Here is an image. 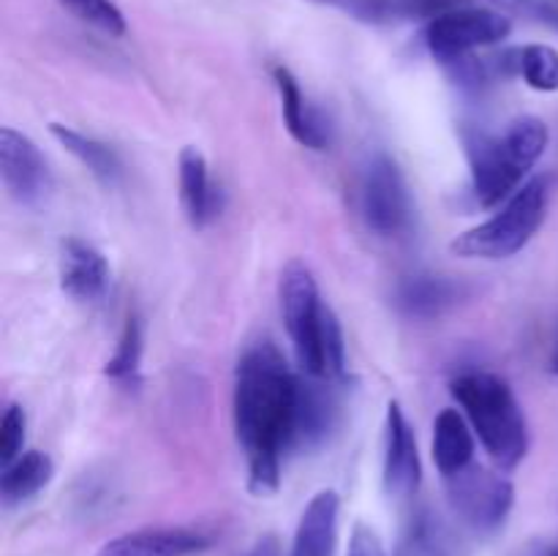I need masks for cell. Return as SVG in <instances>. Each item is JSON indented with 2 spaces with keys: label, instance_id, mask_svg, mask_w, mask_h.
Returning a JSON list of instances; mask_svg holds the SVG:
<instances>
[{
  "label": "cell",
  "instance_id": "cell-1",
  "mask_svg": "<svg viewBox=\"0 0 558 556\" xmlns=\"http://www.w3.org/2000/svg\"><path fill=\"white\" fill-rule=\"evenodd\" d=\"M300 385L303 376L270 341L245 349L234 371V431L254 496H272L281 485L283 458L298 445Z\"/></svg>",
  "mask_w": 558,
  "mask_h": 556
},
{
  "label": "cell",
  "instance_id": "cell-2",
  "mask_svg": "<svg viewBox=\"0 0 558 556\" xmlns=\"http://www.w3.org/2000/svg\"><path fill=\"white\" fill-rule=\"evenodd\" d=\"M450 392L499 472L521 467L529 452V423L512 387L490 371H466L452 379Z\"/></svg>",
  "mask_w": 558,
  "mask_h": 556
},
{
  "label": "cell",
  "instance_id": "cell-3",
  "mask_svg": "<svg viewBox=\"0 0 558 556\" xmlns=\"http://www.w3.org/2000/svg\"><path fill=\"white\" fill-rule=\"evenodd\" d=\"M550 131L534 114L515 118L505 134L477 136L469 147L472 158V189L480 207H496L510 200L523 185L548 147Z\"/></svg>",
  "mask_w": 558,
  "mask_h": 556
},
{
  "label": "cell",
  "instance_id": "cell-4",
  "mask_svg": "<svg viewBox=\"0 0 558 556\" xmlns=\"http://www.w3.org/2000/svg\"><path fill=\"white\" fill-rule=\"evenodd\" d=\"M548 178H532L505 202L494 218L466 229L450 243L452 254L463 259H510L539 232L548 213Z\"/></svg>",
  "mask_w": 558,
  "mask_h": 556
},
{
  "label": "cell",
  "instance_id": "cell-5",
  "mask_svg": "<svg viewBox=\"0 0 558 556\" xmlns=\"http://www.w3.org/2000/svg\"><path fill=\"white\" fill-rule=\"evenodd\" d=\"M278 298H281L283 325L292 338L300 368L303 374L322 379V336H325L327 316L332 309L322 300L319 283L305 262L292 259L283 267Z\"/></svg>",
  "mask_w": 558,
  "mask_h": 556
},
{
  "label": "cell",
  "instance_id": "cell-6",
  "mask_svg": "<svg viewBox=\"0 0 558 556\" xmlns=\"http://www.w3.org/2000/svg\"><path fill=\"white\" fill-rule=\"evenodd\" d=\"M445 485L458 521L466 523L477 534L499 532L515 505V485L501 472L485 469L480 463L445 478Z\"/></svg>",
  "mask_w": 558,
  "mask_h": 556
},
{
  "label": "cell",
  "instance_id": "cell-7",
  "mask_svg": "<svg viewBox=\"0 0 558 556\" xmlns=\"http://www.w3.org/2000/svg\"><path fill=\"white\" fill-rule=\"evenodd\" d=\"M510 33V16L496 9H480V5L466 3L430 20L425 25V44L439 63L450 65L466 55H474V49L505 41Z\"/></svg>",
  "mask_w": 558,
  "mask_h": 556
},
{
  "label": "cell",
  "instance_id": "cell-8",
  "mask_svg": "<svg viewBox=\"0 0 558 556\" xmlns=\"http://www.w3.org/2000/svg\"><path fill=\"white\" fill-rule=\"evenodd\" d=\"M360 210L365 227L379 238H396L412 221V194L401 167L387 153H376L365 164L360 183Z\"/></svg>",
  "mask_w": 558,
  "mask_h": 556
},
{
  "label": "cell",
  "instance_id": "cell-9",
  "mask_svg": "<svg viewBox=\"0 0 558 556\" xmlns=\"http://www.w3.org/2000/svg\"><path fill=\"white\" fill-rule=\"evenodd\" d=\"M0 178L11 200L38 207L52 194V172L36 142L14 129L0 131Z\"/></svg>",
  "mask_w": 558,
  "mask_h": 556
},
{
  "label": "cell",
  "instance_id": "cell-10",
  "mask_svg": "<svg viewBox=\"0 0 558 556\" xmlns=\"http://www.w3.org/2000/svg\"><path fill=\"white\" fill-rule=\"evenodd\" d=\"M381 483L385 494L396 501H409L423 483L417 436L403 414L401 403H387L385 418V458H381Z\"/></svg>",
  "mask_w": 558,
  "mask_h": 556
},
{
  "label": "cell",
  "instance_id": "cell-11",
  "mask_svg": "<svg viewBox=\"0 0 558 556\" xmlns=\"http://www.w3.org/2000/svg\"><path fill=\"white\" fill-rule=\"evenodd\" d=\"M60 289L76 303H98L109 289V262L80 238L60 243Z\"/></svg>",
  "mask_w": 558,
  "mask_h": 556
},
{
  "label": "cell",
  "instance_id": "cell-12",
  "mask_svg": "<svg viewBox=\"0 0 558 556\" xmlns=\"http://www.w3.org/2000/svg\"><path fill=\"white\" fill-rule=\"evenodd\" d=\"M213 545L210 534L189 527L136 529L104 543L98 556H196Z\"/></svg>",
  "mask_w": 558,
  "mask_h": 556
},
{
  "label": "cell",
  "instance_id": "cell-13",
  "mask_svg": "<svg viewBox=\"0 0 558 556\" xmlns=\"http://www.w3.org/2000/svg\"><path fill=\"white\" fill-rule=\"evenodd\" d=\"M314 5L336 9L365 25H396V22L436 20L445 11L466 5L469 0H308Z\"/></svg>",
  "mask_w": 558,
  "mask_h": 556
},
{
  "label": "cell",
  "instance_id": "cell-14",
  "mask_svg": "<svg viewBox=\"0 0 558 556\" xmlns=\"http://www.w3.org/2000/svg\"><path fill=\"white\" fill-rule=\"evenodd\" d=\"M272 80H276L278 96H281L283 125L294 136V142L308 150H325L330 145V125H327L325 114L305 98L303 87L287 65H276Z\"/></svg>",
  "mask_w": 558,
  "mask_h": 556
},
{
  "label": "cell",
  "instance_id": "cell-15",
  "mask_svg": "<svg viewBox=\"0 0 558 556\" xmlns=\"http://www.w3.org/2000/svg\"><path fill=\"white\" fill-rule=\"evenodd\" d=\"M466 294L469 287L463 281H456L450 276L420 273V276H409L398 283L396 305L414 319H434V316L456 309Z\"/></svg>",
  "mask_w": 558,
  "mask_h": 556
},
{
  "label": "cell",
  "instance_id": "cell-16",
  "mask_svg": "<svg viewBox=\"0 0 558 556\" xmlns=\"http://www.w3.org/2000/svg\"><path fill=\"white\" fill-rule=\"evenodd\" d=\"M180 205L194 229H205L221 210V191L210 183L207 158L196 147H183L178 161Z\"/></svg>",
  "mask_w": 558,
  "mask_h": 556
},
{
  "label": "cell",
  "instance_id": "cell-17",
  "mask_svg": "<svg viewBox=\"0 0 558 556\" xmlns=\"http://www.w3.org/2000/svg\"><path fill=\"white\" fill-rule=\"evenodd\" d=\"M338 516H341V499L336 491H319L305 505L300 516L298 532L292 540L289 556H332L338 543Z\"/></svg>",
  "mask_w": 558,
  "mask_h": 556
},
{
  "label": "cell",
  "instance_id": "cell-18",
  "mask_svg": "<svg viewBox=\"0 0 558 556\" xmlns=\"http://www.w3.org/2000/svg\"><path fill=\"white\" fill-rule=\"evenodd\" d=\"M474 428L458 409H441L434 423V463L441 478H452L474 463Z\"/></svg>",
  "mask_w": 558,
  "mask_h": 556
},
{
  "label": "cell",
  "instance_id": "cell-19",
  "mask_svg": "<svg viewBox=\"0 0 558 556\" xmlns=\"http://www.w3.org/2000/svg\"><path fill=\"white\" fill-rule=\"evenodd\" d=\"M325 379H314L308 376V382L303 379L300 385V409H298V447H311L322 445L327 439L332 428H336L338 418V401L325 385Z\"/></svg>",
  "mask_w": 558,
  "mask_h": 556
},
{
  "label": "cell",
  "instance_id": "cell-20",
  "mask_svg": "<svg viewBox=\"0 0 558 556\" xmlns=\"http://www.w3.org/2000/svg\"><path fill=\"white\" fill-rule=\"evenodd\" d=\"M49 131H52L54 140H58L60 145H63L101 185L114 189V185L123 180V161H120V156L107 145V142L82 134V131L76 129H69V125L63 123H52Z\"/></svg>",
  "mask_w": 558,
  "mask_h": 556
},
{
  "label": "cell",
  "instance_id": "cell-21",
  "mask_svg": "<svg viewBox=\"0 0 558 556\" xmlns=\"http://www.w3.org/2000/svg\"><path fill=\"white\" fill-rule=\"evenodd\" d=\"M396 556H456V540L439 512L417 507L398 537Z\"/></svg>",
  "mask_w": 558,
  "mask_h": 556
},
{
  "label": "cell",
  "instance_id": "cell-22",
  "mask_svg": "<svg viewBox=\"0 0 558 556\" xmlns=\"http://www.w3.org/2000/svg\"><path fill=\"white\" fill-rule=\"evenodd\" d=\"M501 74L521 76L529 87L539 93L558 90V52L548 44H526L499 55Z\"/></svg>",
  "mask_w": 558,
  "mask_h": 556
},
{
  "label": "cell",
  "instance_id": "cell-23",
  "mask_svg": "<svg viewBox=\"0 0 558 556\" xmlns=\"http://www.w3.org/2000/svg\"><path fill=\"white\" fill-rule=\"evenodd\" d=\"M54 474V463L47 452H22L14 463L3 467L0 474V496L9 507L33 499L41 488H47Z\"/></svg>",
  "mask_w": 558,
  "mask_h": 556
},
{
  "label": "cell",
  "instance_id": "cell-24",
  "mask_svg": "<svg viewBox=\"0 0 558 556\" xmlns=\"http://www.w3.org/2000/svg\"><path fill=\"white\" fill-rule=\"evenodd\" d=\"M142 322L140 316L131 314L125 319L123 330H120L118 349H114L112 358L104 365V374L112 382L120 385H136L140 382V365H142Z\"/></svg>",
  "mask_w": 558,
  "mask_h": 556
},
{
  "label": "cell",
  "instance_id": "cell-25",
  "mask_svg": "<svg viewBox=\"0 0 558 556\" xmlns=\"http://www.w3.org/2000/svg\"><path fill=\"white\" fill-rule=\"evenodd\" d=\"M58 3L80 22L107 33V36L118 38L125 33V16L112 0H58Z\"/></svg>",
  "mask_w": 558,
  "mask_h": 556
},
{
  "label": "cell",
  "instance_id": "cell-26",
  "mask_svg": "<svg viewBox=\"0 0 558 556\" xmlns=\"http://www.w3.org/2000/svg\"><path fill=\"white\" fill-rule=\"evenodd\" d=\"M25 428L27 418L25 409L20 403H9L3 420H0V467H9L22 456V445H25Z\"/></svg>",
  "mask_w": 558,
  "mask_h": 556
},
{
  "label": "cell",
  "instance_id": "cell-27",
  "mask_svg": "<svg viewBox=\"0 0 558 556\" xmlns=\"http://www.w3.org/2000/svg\"><path fill=\"white\" fill-rule=\"evenodd\" d=\"M496 11L512 16H523L529 22L556 27L558 31V3L556 0H488Z\"/></svg>",
  "mask_w": 558,
  "mask_h": 556
},
{
  "label": "cell",
  "instance_id": "cell-28",
  "mask_svg": "<svg viewBox=\"0 0 558 556\" xmlns=\"http://www.w3.org/2000/svg\"><path fill=\"white\" fill-rule=\"evenodd\" d=\"M349 556H387V551L374 529L357 523L352 532V543H349Z\"/></svg>",
  "mask_w": 558,
  "mask_h": 556
},
{
  "label": "cell",
  "instance_id": "cell-29",
  "mask_svg": "<svg viewBox=\"0 0 558 556\" xmlns=\"http://www.w3.org/2000/svg\"><path fill=\"white\" fill-rule=\"evenodd\" d=\"M245 556H281V543H278L276 534H262Z\"/></svg>",
  "mask_w": 558,
  "mask_h": 556
},
{
  "label": "cell",
  "instance_id": "cell-30",
  "mask_svg": "<svg viewBox=\"0 0 558 556\" xmlns=\"http://www.w3.org/2000/svg\"><path fill=\"white\" fill-rule=\"evenodd\" d=\"M550 371H554V376L558 379V347H556V352H554V360H550Z\"/></svg>",
  "mask_w": 558,
  "mask_h": 556
},
{
  "label": "cell",
  "instance_id": "cell-31",
  "mask_svg": "<svg viewBox=\"0 0 558 556\" xmlns=\"http://www.w3.org/2000/svg\"><path fill=\"white\" fill-rule=\"evenodd\" d=\"M548 556H558V548H554V551H548Z\"/></svg>",
  "mask_w": 558,
  "mask_h": 556
}]
</instances>
